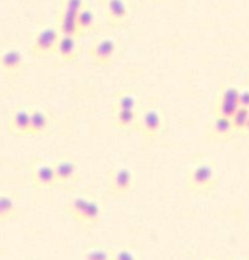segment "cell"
I'll return each instance as SVG.
<instances>
[{
  "instance_id": "6da1fadb",
  "label": "cell",
  "mask_w": 249,
  "mask_h": 260,
  "mask_svg": "<svg viewBox=\"0 0 249 260\" xmlns=\"http://www.w3.org/2000/svg\"><path fill=\"white\" fill-rule=\"evenodd\" d=\"M217 183L216 172L210 164H200L188 174V188L193 192H210Z\"/></svg>"
},
{
  "instance_id": "7a4b0ae2",
  "label": "cell",
  "mask_w": 249,
  "mask_h": 260,
  "mask_svg": "<svg viewBox=\"0 0 249 260\" xmlns=\"http://www.w3.org/2000/svg\"><path fill=\"white\" fill-rule=\"evenodd\" d=\"M60 38L57 27H45L36 35L30 53L36 57H43L55 52L56 45Z\"/></svg>"
},
{
  "instance_id": "3957f363",
  "label": "cell",
  "mask_w": 249,
  "mask_h": 260,
  "mask_svg": "<svg viewBox=\"0 0 249 260\" xmlns=\"http://www.w3.org/2000/svg\"><path fill=\"white\" fill-rule=\"evenodd\" d=\"M117 51V41L112 37H103L94 42L89 50V57L96 65L104 66L111 63Z\"/></svg>"
},
{
  "instance_id": "277c9868",
  "label": "cell",
  "mask_w": 249,
  "mask_h": 260,
  "mask_svg": "<svg viewBox=\"0 0 249 260\" xmlns=\"http://www.w3.org/2000/svg\"><path fill=\"white\" fill-rule=\"evenodd\" d=\"M106 20L112 27H122L130 18V4L127 0H106L104 2Z\"/></svg>"
},
{
  "instance_id": "5b68a950",
  "label": "cell",
  "mask_w": 249,
  "mask_h": 260,
  "mask_svg": "<svg viewBox=\"0 0 249 260\" xmlns=\"http://www.w3.org/2000/svg\"><path fill=\"white\" fill-rule=\"evenodd\" d=\"M132 189V173L129 168L118 167L109 175V192L114 197H124Z\"/></svg>"
},
{
  "instance_id": "8992f818",
  "label": "cell",
  "mask_w": 249,
  "mask_h": 260,
  "mask_svg": "<svg viewBox=\"0 0 249 260\" xmlns=\"http://www.w3.org/2000/svg\"><path fill=\"white\" fill-rule=\"evenodd\" d=\"M56 175V183L61 187H70L78 183L79 169L78 165L70 159H61L53 164Z\"/></svg>"
},
{
  "instance_id": "52a82bcc",
  "label": "cell",
  "mask_w": 249,
  "mask_h": 260,
  "mask_svg": "<svg viewBox=\"0 0 249 260\" xmlns=\"http://www.w3.org/2000/svg\"><path fill=\"white\" fill-rule=\"evenodd\" d=\"M139 128L141 134L147 139H155L163 128V118L159 111L155 108H149L144 112L139 118Z\"/></svg>"
},
{
  "instance_id": "ba28073f",
  "label": "cell",
  "mask_w": 249,
  "mask_h": 260,
  "mask_svg": "<svg viewBox=\"0 0 249 260\" xmlns=\"http://www.w3.org/2000/svg\"><path fill=\"white\" fill-rule=\"evenodd\" d=\"M32 182L36 188H51L57 185L53 165L47 162L36 164L32 169Z\"/></svg>"
},
{
  "instance_id": "9c48e42d",
  "label": "cell",
  "mask_w": 249,
  "mask_h": 260,
  "mask_svg": "<svg viewBox=\"0 0 249 260\" xmlns=\"http://www.w3.org/2000/svg\"><path fill=\"white\" fill-rule=\"evenodd\" d=\"M24 58L20 51L7 50L0 53V68L8 75H18L24 70Z\"/></svg>"
},
{
  "instance_id": "30bf717a",
  "label": "cell",
  "mask_w": 249,
  "mask_h": 260,
  "mask_svg": "<svg viewBox=\"0 0 249 260\" xmlns=\"http://www.w3.org/2000/svg\"><path fill=\"white\" fill-rule=\"evenodd\" d=\"M79 52L80 50H79L78 38L60 35L53 53H56L65 62H73L79 57Z\"/></svg>"
},
{
  "instance_id": "8fae6325",
  "label": "cell",
  "mask_w": 249,
  "mask_h": 260,
  "mask_svg": "<svg viewBox=\"0 0 249 260\" xmlns=\"http://www.w3.org/2000/svg\"><path fill=\"white\" fill-rule=\"evenodd\" d=\"M30 112L27 109H18L14 112L9 122V129L17 136H27L29 135Z\"/></svg>"
},
{
  "instance_id": "7c38bea8",
  "label": "cell",
  "mask_w": 249,
  "mask_h": 260,
  "mask_svg": "<svg viewBox=\"0 0 249 260\" xmlns=\"http://www.w3.org/2000/svg\"><path fill=\"white\" fill-rule=\"evenodd\" d=\"M76 19H78V24H79V28H80L81 35L93 33L96 32V30H98L99 28L98 18H97V14L93 10V8L89 7L88 4L85 5V8H84L80 13H79Z\"/></svg>"
},
{
  "instance_id": "4fadbf2b",
  "label": "cell",
  "mask_w": 249,
  "mask_h": 260,
  "mask_svg": "<svg viewBox=\"0 0 249 260\" xmlns=\"http://www.w3.org/2000/svg\"><path fill=\"white\" fill-rule=\"evenodd\" d=\"M29 121V136H38L46 132L50 127V117L41 109H32Z\"/></svg>"
},
{
  "instance_id": "5bb4252c",
  "label": "cell",
  "mask_w": 249,
  "mask_h": 260,
  "mask_svg": "<svg viewBox=\"0 0 249 260\" xmlns=\"http://www.w3.org/2000/svg\"><path fill=\"white\" fill-rule=\"evenodd\" d=\"M57 29L58 32H60V35L63 36H70V37L75 38H79L80 36H83L80 32L78 19H76L75 15L60 13L57 20Z\"/></svg>"
},
{
  "instance_id": "9a60e30c",
  "label": "cell",
  "mask_w": 249,
  "mask_h": 260,
  "mask_svg": "<svg viewBox=\"0 0 249 260\" xmlns=\"http://www.w3.org/2000/svg\"><path fill=\"white\" fill-rule=\"evenodd\" d=\"M234 132L231 119L226 117L216 116L210 124V134L215 139H229Z\"/></svg>"
},
{
  "instance_id": "2e32d148",
  "label": "cell",
  "mask_w": 249,
  "mask_h": 260,
  "mask_svg": "<svg viewBox=\"0 0 249 260\" xmlns=\"http://www.w3.org/2000/svg\"><path fill=\"white\" fill-rule=\"evenodd\" d=\"M102 218V210L101 206H99L98 202L96 201L89 200L88 205H86V208L84 210L83 216L80 218V223L84 226H96L101 222Z\"/></svg>"
},
{
  "instance_id": "e0dca14e",
  "label": "cell",
  "mask_w": 249,
  "mask_h": 260,
  "mask_svg": "<svg viewBox=\"0 0 249 260\" xmlns=\"http://www.w3.org/2000/svg\"><path fill=\"white\" fill-rule=\"evenodd\" d=\"M139 116L137 111H117L113 112V123L119 129H129L137 124Z\"/></svg>"
},
{
  "instance_id": "ac0fdd59",
  "label": "cell",
  "mask_w": 249,
  "mask_h": 260,
  "mask_svg": "<svg viewBox=\"0 0 249 260\" xmlns=\"http://www.w3.org/2000/svg\"><path fill=\"white\" fill-rule=\"evenodd\" d=\"M117 111H137L136 96L129 93H123L116 96L112 103V112Z\"/></svg>"
},
{
  "instance_id": "d6986e66",
  "label": "cell",
  "mask_w": 249,
  "mask_h": 260,
  "mask_svg": "<svg viewBox=\"0 0 249 260\" xmlns=\"http://www.w3.org/2000/svg\"><path fill=\"white\" fill-rule=\"evenodd\" d=\"M18 208L9 196H0V221H9L17 216Z\"/></svg>"
},
{
  "instance_id": "ffe728a7",
  "label": "cell",
  "mask_w": 249,
  "mask_h": 260,
  "mask_svg": "<svg viewBox=\"0 0 249 260\" xmlns=\"http://www.w3.org/2000/svg\"><path fill=\"white\" fill-rule=\"evenodd\" d=\"M89 200L85 197H74L69 201L68 203V212L71 216L73 220H75L76 222H80V218L83 216L84 210L86 208Z\"/></svg>"
},
{
  "instance_id": "44dd1931",
  "label": "cell",
  "mask_w": 249,
  "mask_h": 260,
  "mask_svg": "<svg viewBox=\"0 0 249 260\" xmlns=\"http://www.w3.org/2000/svg\"><path fill=\"white\" fill-rule=\"evenodd\" d=\"M85 0H63L61 2L60 13L78 17V14L85 8Z\"/></svg>"
},
{
  "instance_id": "7402d4cb",
  "label": "cell",
  "mask_w": 249,
  "mask_h": 260,
  "mask_svg": "<svg viewBox=\"0 0 249 260\" xmlns=\"http://www.w3.org/2000/svg\"><path fill=\"white\" fill-rule=\"evenodd\" d=\"M230 119H231V123H233L234 131L243 132L246 126V122H248L249 119V109L239 107L238 111L233 114V117H231Z\"/></svg>"
},
{
  "instance_id": "603a6c76",
  "label": "cell",
  "mask_w": 249,
  "mask_h": 260,
  "mask_svg": "<svg viewBox=\"0 0 249 260\" xmlns=\"http://www.w3.org/2000/svg\"><path fill=\"white\" fill-rule=\"evenodd\" d=\"M238 108H239L238 104L217 101V104H216V116L231 118V117H233V114L238 111Z\"/></svg>"
},
{
  "instance_id": "cb8c5ba5",
  "label": "cell",
  "mask_w": 249,
  "mask_h": 260,
  "mask_svg": "<svg viewBox=\"0 0 249 260\" xmlns=\"http://www.w3.org/2000/svg\"><path fill=\"white\" fill-rule=\"evenodd\" d=\"M217 101L228 102V103H234L239 106V89L235 86H228L221 91Z\"/></svg>"
},
{
  "instance_id": "d4e9b609",
  "label": "cell",
  "mask_w": 249,
  "mask_h": 260,
  "mask_svg": "<svg viewBox=\"0 0 249 260\" xmlns=\"http://www.w3.org/2000/svg\"><path fill=\"white\" fill-rule=\"evenodd\" d=\"M84 260H111V256L104 249H90L84 256Z\"/></svg>"
},
{
  "instance_id": "484cf974",
  "label": "cell",
  "mask_w": 249,
  "mask_h": 260,
  "mask_svg": "<svg viewBox=\"0 0 249 260\" xmlns=\"http://www.w3.org/2000/svg\"><path fill=\"white\" fill-rule=\"evenodd\" d=\"M239 107L249 109V88L239 89Z\"/></svg>"
},
{
  "instance_id": "4316f807",
  "label": "cell",
  "mask_w": 249,
  "mask_h": 260,
  "mask_svg": "<svg viewBox=\"0 0 249 260\" xmlns=\"http://www.w3.org/2000/svg\"><path fill=\"white\" fill-rule=\"evenodd\" d=\"M113 260H136V258H135V255L130 250L121 249V250H117L114 253Z\"/></svg>"
},
{
  "instance_id": "83f0119b",
  "label": "cell",
  "mask_w": 249,
  "mask_h": 260,
  "mask_svg": "<svg viewBox=\"0 0 249 260\" xmlns=\"http://www.w3.org/2000/svg\"><path fill=\"white\" fill-rule=\"evenodd\" d=\"M243 134H248L249 135V119H248V122H246V126H245V128H244Z\"/></svg>"
},
{
  "instance_id": "f1b7e54d",
  "label": "cell",
  "mask_w": 249,
  "mask_h": 260,
  "mask_svg": "<svg viewBox=\"0 0 249 260\" xmlns=\"http://www.w3.org/2000/svg\"><path fill=\"white\" fill-rule=\"evenodd\" d=\"M236 260H239V259H236Z\"/></svg>"
}]
</instances>
